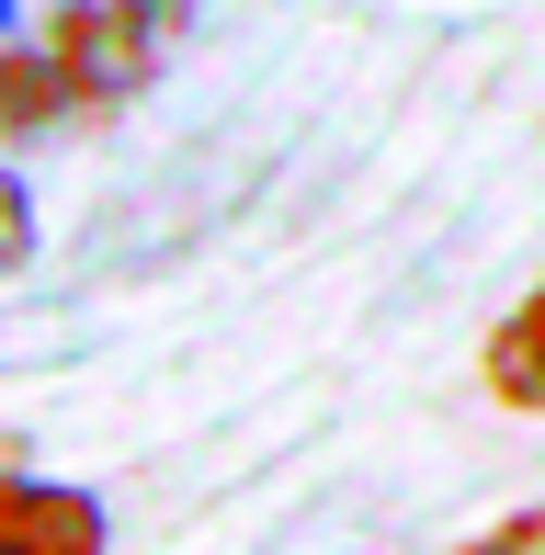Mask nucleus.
Wrapping results in <instances>:
<instances>
[{
    "label": "nucleus",
    "mask_w": 545,
    "mask_h": 555,
    "mask_svg": "<svg viewBox=\"0 0 545 555\" xmlns=\"http://www.w3.org/2000/svg\"><path fill=\"white\" fill-rule=\"evenodd\" d=\"M0 555H103V499H80V488H0Z\"/></svg>",
    "instance_id": "f257e3e1"
},
{
    "label": "nucleus",
    "mask_w": 545,
    "mask_h": 555,
    "mask_svg": "<svg viewBox=\"0 0 545 555\" xmlns=\"http://www.w3.org/2000/svg\"><path fill=\"white\" fill-rule=\"evenodd\" d=\"M489 397H500V409H545V284L500 318V340H489Z\"/></svg>",
    "instance_id": "f03ea898"
},
{
    "label": "nucleus",
    "mask_w": 545,
    "mask_h": 555,
    "mask_svg": "<svg viewBox=\"0 0 545 555\" xmlns=\"http://www.w3.org/2000/svg\"><path fill=\"white\" fill-rule=\"evenodd\" d=\"M23 249H35V205H23V182L0 170V272H23Z\"/></svg>",
    "instance_id": "7ed1b4c3"
}]
</instances>
